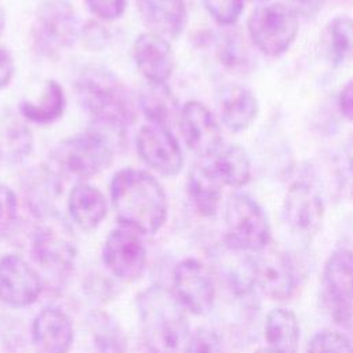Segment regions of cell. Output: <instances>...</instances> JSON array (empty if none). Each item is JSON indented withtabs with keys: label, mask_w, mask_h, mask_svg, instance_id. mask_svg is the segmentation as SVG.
Segmentation results:
<instances>
[{
	"label": "cell",
	"mask_w": 353,
	"mask_h": 353,
	"mask_svg": "<svg viewBox=\"0 0 353 353\" xmlns=\"http://www.w3.org/2000/svg\"><path fill=\"white\" fill-rule=\"evenodd\" d=\"M223 244L248 254L261 252L270 243V225L263 208L248 194L237 193L225 205Z\"/></svg>",
	"instance_id": "4"
},
{
	"label": "cell",
	"mask_w": 353,
	"mask_h": 353,
	"mask_svg": "<svg viewBox=\"0 0 353 353\" xmlns=\"http://www.w3.org/2000/svg\"><path fill=\"white\" fill-rule=\"evenodd\" d=\"M346 161H347V170L350 174V179L353 183V134H352L347 148H346Z\"/></svg>",
	"instance_id": "39"
},
{
	"label": "cell",
	"mask_w": 353,
	"mask_h": 353,
	"mask_svg": "<svg viewBox=\"0 0 353 353\" xmlns=\"http://www.w3.org/2000/svg\"><path fill=\"white\" fill-rule=\"evenodd\" d=\"M117 221L141 234H154L167 219V197L157 179L134 168L117 171L110 183Z\"/></svg>",
	"instance_id": "1"
},
{
	"label": "cell",
	"mask_w": 353,
	"mask_h": 353,
	"mask_svg": "<svg viewBox=\"0 0 353 353\" xmlns=\"http://www.w3.org/2000/svg\"><path fill=\"white\" fill-rule=\"evenodd\" d=\"M8 148L10 153L17 159L19 156H26L30 152L32 148V135L28 128L22 124H14L12 131L10 132L8 138Z\"/></svg>",
	"instance_id": "35"
},
{
	"label": "cell",
	"mask_w": 353,
	"mask_h": 353,
	"mask_svg": "<svg viewBox=\"0 0 353 353\" xmlns=\"http://www.w3.org/2000/svg\"><path fill=\"white\" fill-rule=\"evenodd\" d=\"M183 353H223L219 335L211 328H197L183 343Z\"/></svg>",
	"instance_id": "31"
},
{
	"label": "cell",
	"mask_w": 353,
	"mask_h": 353,
	"mask_svg": "<svg viewBox=\"0 0 353 353\" xmlns=\"http://www.w3.org/2000/svg\"><path fill=\"white\" fill-rule=\"evenodd\" d=\"M142 335L150 353H176L189 336L183 306L174 292L150 285L137 295Z\"/></svg>",
	"instance_id": "2"
},
{
	"label": "cell",
	"mask_w": 353,
	"mask_h": 353,
	"mask_svg": "<svg viewBox=\"0 0 353 353\" xmlns=\"http://www.w3.org/2000/svg\"><path fill=\"white\" fill-rule=\"evenodd\" d=\"M298 14L281 3L256 7L247 21L252 44L268 57L288 51L298 34Z\"/></svg>",
	"instance_id": "6"
},
{
	"label": "cell",
	"mask_w": 353,
	"mask_h": 353,
	"mask_svg": "<svg viewBox=\"0 0 353 353\" xmlns=\"http://www.w3.org/2000/svg\"><path fill=\"white\" fill-rule=\"evenodd\" d=\"M17 196L4 183L0 182V234H7L17 221Z\"/></svg>",
	"instance_id": "33"
},
{
	"label": "cell",
	"mask_w": 353,
	"mask_h": 353,
	"mask_svg": "<svg viewBox=\"0 0 353 353\" xmlns=\"http://www.w3.org/2000/svg\"><path fill=\"white\" fill-rule=\"evenodd\" d=\"M4 26H6V17H4L3 8L0 7V36H1L3 30H4Z\"/></svg>",
	"instance_id": "40"
},
{
	"label": "cell",
	"mask_w": 353,
	"mask_h": 353,
	"mask_svg": "<svg viewBox=\"0 0 353 353\" xmlns=\"http://www.w3.org/2000/svg\"><path fill=\"white\" fill-rule=\"evenodd\" d=\"M251 1H256V3H266L268 0H251Z\"/></svg>",
	"instance_id": "42"
},
{
	"label": "cell",
	"mask_w": 353,
	"mask_h": 353,
	"mask_svg": "<svg viewBox=\"0 0 353 353\" xmlns=\"http://www.w3.org/2000/svg\"><path fill=\"white\" fill-rule=\"evenodd\" d=\"M141 109L152 124L165 128L174 123L178 113V102L165 83H148L141 97Z\"/></svg>",
	"instance_id": "28"
},
{
	"label": "cell",
	"mask_w": 353,
	"mask_h": 353,
	"mask_svg": "<svg viewBox=\"0 0 353 353\" xmlns=\"http://www.w3.org/2000/svg\"><path fill=\"white\" fill-rule=\"evenodd\" d=\"M85 327L94 353L127 352V339L121 327L106 312H91L87 317Z\"/></svg>",
	"instance_id": "26"
},
{
	"label": "cell",
	"mask_w": 353,
	"mask_h": 353,
	"mask_svg": "<svg viewBox=\"0 0 353 353\" xmlns=\"http://www.w3.org/2000/svg\"><path fill=\"white\" fill-rule=\"evenodd\" d=\"M81 105L94 119V131L110 142V135L124 138L131 119V106L123 84L116 76L101 68H91L77 80Z\"/></svg>",
	"instance_id": "3"
},
{
	"label": "cell",
	"mask_w": 353,
	"mask_h": 353,
	"mask_svg": "<svg viewBox=\"0 0 353 353\" xmlns=\"http://www.w3.org/2000/svg\"><path fill=\"white\" fill-rule=\"evenodd\" d=\"M223 183L207 163H197L188 175V193L193 207L201 216L216 214Z\"/></svg>",
	"instance_id": "21"
},
{
	"label": "cell",
	"mask_w": 353,
	"mask_h": 353,
	"mask_svg": "<svg viewBox=\"0 0 353 353\" xmlns=\"http://www.w3.org/2000/svg\"><path fill=\"white\" fill-rule=\"evenodd\" d=\"M255 258V285L273 301H285L294 295L296 276L294 265L283 251L269 248L258 252Z\"/></svg>",
	"instance_id": "16"
},
{
	"label": "cell",
	"mask_w": 353,
	"mask_h": 353,
	"mask_svg": "<svg viewBox=\"0 0 353 353\" xmlns=\"http://www.w3.org/2000/svg\"><path fill=\"white\" fill-rule=\"evenodd\" d=\"M1 159H3V152H1V146H0V163H1Z\"/></svg>",
	"instance_id": "43"
},
{
	"label": "cell",
	"mask_w": 353,
	"mask_h": 353,
	"mask_svg": "<svg viewBox=\"0 0 353 353\" xmlns=\"http://www.w3.org/2000/svg\"><path fill=\"white\" fill-rule=\"evenodd\" d=\"M79 34V21L72 4L66 0H47L36 14L33 39L39 50L52 55L70 47Z\"/></svg>",
	"instance_id": "8"
},
{
	"label": "cell",
	"mask_w": 353,
	"mask_h": 353,
	"mask_svg": "<svg viewBox=\"0 0 353 353\" xmlns=\"http://www.w3.org/2000/svg\"><path fill=\"white\" fill-rule=\"evenodd\" d=\"M323 292L331 316L341 327L353 331V251H334L323 268Z\"/></svg>",
	"instance_id": "7"
},
{
	"label": "cell",
	"mask_w": 353,
	"mask_h": 353,
	"mask_svg": "<svg viewBox=\"0 0 353 353\" xmlns=\"http://www.w3.org/2000/svg\"><path fill=\"white\" fill-rule=\"evenodd\" d=\"M65 109L63 88L55 80H48L37 101H22L19 110L22 116L33 123L48 124L61 117Z\"/></svg>",
	"instance_id": "29"
},
{
	"label": "cell",
	"mask_w": 353,
	"mask_h": 353,
	"mask_svg": "<svg viewBox=\"0 0 353 353\" xmlns=\"http://www.w3.org/2000/svg\"><path fill=\"white\" fill-rule=\"evenodd\" d=\"M102 262L117 279L134 281L142 276L146 268L148 254L145 244L131 229H113L105 239Z\"/></svg>",
	"instance_id": "11"
},
{
	"label": "cell",
	"mask_w": 353,
	"mask_h": 353,
	"mask_svg": "<svg viewBox=\"0 0 353 353\" xmlns=\"http://www.w3.org/2000/svg\"><path fill=\"white\" fill-rule=\"evenodd\" d=\"M245 0H203L207 12L223 26L234 25L243 10Z\"/></svg>",
	"instance_id": "32"
},
{
	"label": "cell",
	"mask_w": 353,
	"mask_h": 353,
	"mask_svg": "<svg viewBox=\"0 0 353 353\" xmlns=\"http://www.w3.org/2000/svg\"><path fill=\"white\" fill-rule=\"evenodd\" d=\"M73 336L72 321L59 307L41 309L32 323L30 338L34 353H69Z\"/></svg>",
	"instance_id": "17"
},
{
	"label": "cell",
	"mask_w": 353,
	"mask_h": 353,
	"mask_svg": "<svg viewBox=\"0 0 353 353\" xmlns=\"http://www.w3.org/2000/svg\"><path fill=\"white\" fill-rule=\"evenodd\" d=\"M265 338L269 347L280 353H296L301 330L292 310L276 307L266 314Z\"/></svg>",
	"instance_id": "25"
},
{
	"label": "cell",
	"mask_w": 353,
	"mask_h": 353,
	"mask_svg": "<svg viewBox=\"0 0 353 353\" xmlns=\"http://www.w3.org/2000/svg\"><path fill=\"white\" fill-rule=\"evenodd\" d=\"M338 108L341 114L353 123V79H350L341 90L338 97Z\"/></svg>",
	"instance_id": "36"
},
{
	"label": "cell",
	"mask_w": 353,
	"mask_h": 353,
	"mask_svg": "<svg viewBox=\"0 0 353 353\" xmlns=\"http://www.w3.org/2000/svg\"><path fill=\"white\" fill-rule=\"evenodd\" d=\"M88 10L103 21H113L123 15L127 0H85Z\"/></svg>",
	"instance_id": "34"
},
{
	"label": "cell",
	"mask_w": 353,
	"mask_h": 353,
	"mask_svg": "<svg viewBox=\"0 0 353 353\" xmlns=\"http://www.w3.org/2000/svg\"><path fill=\"white\" fill-rule=\"evenodd\" d=\"M219 181L232 188H241L251 179V160L236 143L222 146L208 161Z\"/></svg>",
	"instance_id": "24"
},
{
	"label": "cell",
	"mask_w": 353,
	"mask_h": 353,
	"mask_svg": "<svg viewBox=\"0 0 353 353\" xmlns=\"http://www.w3.org/2000/svg\"><path fill=\"white\" fill-rule=\"evenodd\" d=\"M324 51L334 68L343 66L353 59V19L347 15L332 18L323 34Z\"/></svg>",
	"instance_id": "27"
},
{
	"label": "cell",
	"mask_w": 353,
	"mask_h": 353,
	"mask_svg": "<svg viewBox=\"0 0 353 353\" xmlns=\"http://www.w3.org/2000/svg\"><path fill=\"white\" fill-rule=\"evenodd\" d=\"M14 69L15 66L11 54L6 48L0 47V90L10 84L14 76Z\"/></svg>",
	"instance_id": "37"
},
{
	"label": "cell",
	"mask_w": 353,
	"mask_h": 353,
	"mask_svg": "<svg viewBox=\"0 0 353 353\" xmlns=\"http://www.w3.org/2000/svg\"><path fill=\"white\" fill-rule=\"evenodd\" d=\"M306 353H353V343L341 332L323 330L310 338Z\"/></svg>",
	"instance_id": "30"
},
{
	"label": "cell",
	"mask_w": 353,
	"mask_h": 353,
	"mask_svg": "<svg viewBox=\"0 0 353 353\" xmlns=\"http://www.w3.org/2000/svg\"><path fill=\"white\" fill-rule=\"evenodd\" d=\"M214 263L219 279L233 292L245 294L255 285V258L248 252L225 245V251L216 255Z\"/></svg>",
	"instance_id": "23"
},
{
	"label": "cell",
	"mask_w": 353,
	"mask_h": 353,
	"mask_svg": "<svg viewBox=\"0 0 353 353\" xmlns=\"http://www.w3.org/2000/svg\"><path fill=\"white\" fill-rule=\"evenodd\" d=\"M218 103L222 123L233 132L248 128L259 113V102L255 94L239 83L223 85L218 95Z\"/></svg>",
	"instance_id": "19"
},
{
	"label": "cell",
	"mask_w": 353,
	"mask_h": 353,
	"mask_svg": "<svg viewBox=\"0 0 353 353\" xmlns=\"http://www.w3.org/2000/svg\"><path fill=\"white\" fill-rule=\"evenodd\" d=\"M137 148L141 159L161 175H178L183 167L181 146L163 125L152 123L143 125L137 135Z\"/></svg>",
	"instance_id": "15"
},
{
	"label": "cell",
	"mask_w": 353,
	"mask_h": 353,
	"mask_svg": "<svg viewBox=\"0 0 353 353\" xmlns=\"http://www.w3.org/2000/svg\"><path fill=\"white\" fill-rule=\"evenodd\" d=\"M137 68L148 83H165L174 70V55L168 41L153 32L142 33L132 47Z\"/></svg>",
	"instance_id": "18"
},
{
	"label": "cell",
	"mask_w": 353,
	"mask_h": 353,
	"mask_svg": "<svg viewBox=\"0 0 353 353\" xmlns=\"http://www.w3.org/2000/svg\"><path fill=\"white\" fill-rule=\"evenodd\" d=\"M186 146L201 159L212 157L222 148L221 127L211 110L199 101H189L179 114Z\"/></svg>",
	"instance_id": "12"
},
{
	"label": "cell",
	"mask_w": 353,
	"mask_h": 353,
	"mask_svg": "<svg viewBox=\"0 0 353 353\" xmlns=\"http://www.w3.org/2000/svg\"><path fill=\"white\" fill-rule=\"evenodd\" d=\"M325 205L319 189L307 181H295L287 190L283 204L284 219L301 234H314L323 222Z\"/></svg>",
	"instance_id": "14"
},
{
	"label": "cell",
	"mask_w": 353,
	"mask_h": 353,
	"mask_svg": "<svg viewBox=\"0 0 353 353\" xmlns=\"http://www.w3.org/2000/svg\"><path fill=\"white\" fill-rule=\"evenodd\" d=\"M43 291L39 273L19 255L0 258V301L12 307L33 305Z\"/></svg>",
	"instance_id": "13"
},
{
	"label": "cell",
	"mask_w": 353,
	"mask_h": 353,
	"mask_svg": "<svg viewBox=\"0 0 353 353\" xmlns=\"http://www.w3.org/2000/svg\"><path fill=\"white\" fill-rule=\"evenodd\" d=\"M72 221L83 230L91 232L106 216V200L99 189L88 183L73 186L68 200Z\"/></svg>",
	"instance_id": "22"
},
{
	"label": "cell",
	"mask_w": 353,
	"mask_h": 353,
	"mask_svg": "<svg viewBox=\"0 0 353 353\" xmlns=\"http://www.w3.org/2000/svg\"><path fill=\"white\" fill-rule=\"evenodd\" d=\"M110 142L95 131L65 139L52 152V160L63 176L88 179L112 163Z\"/></svg>",
	"instance_id": "5"
},
{
	"label": "cell",
	"mask_w": 353,
	"mask_h": 353,
	"mask_svg": "<svg viewBox=\"0 0 353 353\" xmlns=\"http://www.w3.org/2000/svg\"><path fill=\"white\" fill-rule=\"evenodd\" d=\"M254 353H280V352H277V350H274V349L268 346V347H259Z\"/></svg>",
	"instance_id": "41"
},
{
	"label": "cell",
	"mask_w": 353,
	"mask_h": 353,
	"mask_svg": "<svg viewBox=\"0 0 353 353\" xmlns=\"http://www.w3.org/2000/svg\"><path fill=\"white\" fill-rule=\"evenodd\" d=\"M323 4V0H295L294 7H291L296 14L313 15Z\"/></svg>",
	"instance_id": "38"
},
{
	"label": "cell",
	"mask_w": 353,
	"mask_h": 353,
	"mask_svg": "<svg viewBox=\"0 0 353 353\" xmlns=\"http://www.w3.org/2000/svg\"><path fill=\"white\" fill-rule=\"evenodd\" d=\"M137 10L146 26L156 34L178 37L188 21L185 0H135Z\"/></svg>",
	"instance_id": "20"
},
{
	"label": "cell",
	"mask_w": 353,
	"mask_h": 353,
	"mask_svg": "<svg viewBox=\"0 0 353 353\" xmlns=\"http://www.w3.org/2000/svg\"><path fill=\"white\" fill-rule=\"evenodd\" d=\"M30 252L40 268L61 274L72 269L77 256V247L70 229L63 222L50 218L36 228Z\"/></svg>",
	"instance_id": "9"
},
{
	"label": "cell",
	"mask_w": 353,
	"mask_h": 353,
	"mask_svg": "<svg viewBox=\"0 0 353 353\" xmlns=\"http://www.w3.org/2000/svg\"><path fill=\"white\" fill-rule=\"evenodd\" d=\"M172 292L193 314L208 313L215 302V283L208 268L200 261L188 258L181 261L172 272Z\"/></svg>",
	"instance_id": "10"
}]
</instances>
